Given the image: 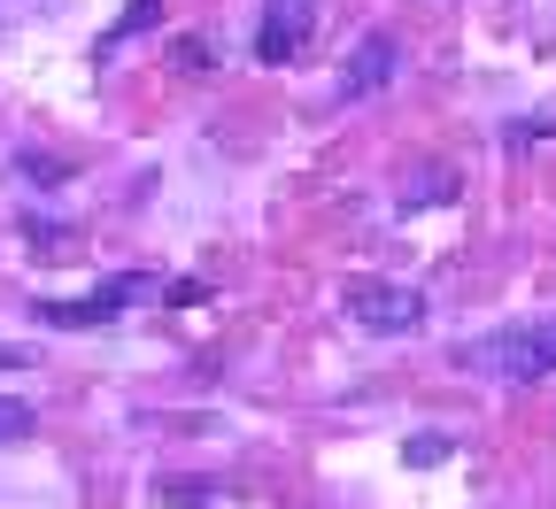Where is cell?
Here are the masks:
<instances>
[{"instance_id": "6da1fadb", "label": "cell", "mask_w": 556, "mask_h": 509, "mask_svg": "<svg viewBox=\"0 0 556 509\" xmlns=\"http://www.w3.org/2000/svg\"><path fill=\"white\" fill-rule=\"evenodd\" d=\"M456 371H471V379H503V386L548 379V371H556V317H533V325H510V332L456 340Z\"/></svg>"}, {"instance_id": "7a4b0ae2", "label": "cell", "mask_w": 556, "mask_h": 509, "mask_svg": "<svg viewBox=\"0 0 556 509\" xmlns=\"http://www.w3.org/2000/svg\"><path fill=\"white\" fill-rule=\"evenodd\" d=\"M340 309L364 317L371 332H417V317H426V302L409 285H387V278H340Z\"/></svg>"}, {"instance_id": "3957f363", "label": "cell", "mask_w": 556, "mask_h": 509, "mask_svg": "<svg viewBox=\"0 0 556 509\" xmlns=\"http://www.w3.org/2000/svg\"><path fill=\"white\" fill-rule=\"evenodd\" d=\"M139 294H148V278H109V285H93V294H78V302H39L31 317H47L62 332H86V325H109L116 309H131Z\"/></svg>"}, {"instance_id": "277c9868", "label": "cell", "mask_w": 556, "mask_h": 509, "mask_svg": "<svg viewBox=\"0 0 556 509\" xmlns=\"http://www.w3.org/2000/svg\"><path fill=\"white\" fill-rule=\"evenodd\" d=\"M394 69H402V39H394V31H371L356 54L340 62V101H371Z\"/></svg>"}, {"instance_id": "5b68a950", "label": "cell", "mask_w": 556, "mask_h": 509, "mask_svg": "<svg viewBox=\"0 0 556 509\" xmlns=\"http://www.w3.org/2000/svg\"><path fill=\"white\" fill-rule=\"evenodd\" d=\"M302 39H309V24H302V16H270V24L255 31V54H263V62H294V54H302Z\"/></svg>"}, {"instance_id": "8992f818", "label": "cell", "mask_w": 556, "mask_h": 509, "mask_svg": "<svg viewBox=\"0 0 556 509\" xmlns=\"http://www.w3.org/2000/svg\"><path fill=\"white\" fill-rule=\"evenodd\" d=\"M148 24H163V9H155V0H131V9H124V16H116V24L101 31V54H116L124 39H139V31H148Z\"/></svg>"}, {"instance_id": "52a82bcc", "label": "cell", "mask_w": 556, "mask_h": 509, "mask_svg": "<svg viewBox=\"0 0 556 509\" xmlns=\"http://www.w3.org/2000/svg\"><path fill=\"white\" fill-rule=\"evenodd\" d=\"M31 402H9V394H0V448H16V441H31Z\"/></svg>"}, {"instance_id": "ba28073f", "label": "cell", "mask_w": 556, "mask_h": 509, "mask_svg": "<svg viewBox=\"0 0 556 509\" xmlns=\"http://www.w3.org/2000/svg\"><path fill=\"white\" fill-rule=\"evenodd\" d=\"M155 494H163V501L201 509V501H217V479H155Z\"/></svg>"}, {"instance_id": "9c48e42d", "label": "cell", "mask_w": 556, "mask_h": 509, "mask_svg": "<svg viewBox=\"0 0 556 509\" xmlns=\"http://www.w3.org/2000/svg\"><path fill=\"white\" fill-rule=\"evenodd\" d=\"M170 62H178V78H201V69H208V47H201V39H178Z\"/></svg>"}, {"instance_id": "30bf717a", "label": "cell", "mask_w": 556, "mask_h": 509, "mask_svg": "<svg viewBox=\"0 0 556 509\" xmlns=\"http://www.w3.org/2000/svg\"><path fill=\"white\" fill-rule=\"evenodd\" d=\"M409 463H448V432H417V441H409Z\"/></svg>"}, {"instance_id": "8fae6325", "label": "cell", "mask_w": 556, "mask_h": 509, "mask_svg": "<svg viewBox=\"0 0 556 509\" xmlns=\"http://www.w3.org/2000/svg\"><path fill=\"white\" fill-rule=\"evenodd\" d=\"M24 240H31V247H62L70 232H62V225H24Z\"/></svg>"}]
</instances>
